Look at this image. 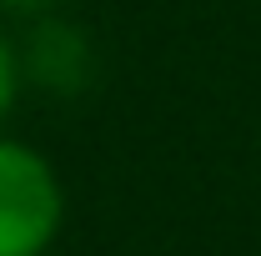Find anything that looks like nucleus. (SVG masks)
<instances>
[{"mask_svg":"<svg viewBox=\"0 0 261 256\" xmlns=\"http://www.w3.org/2000/svg\"><path fill=\"white\" fill-rule=\"evenodd\" d=\"M15 91H20V56H15V45L0 31V126H5V116L15 106Z\"/></svg>","mask_w":261,"mask_h":256,"instance_id":"obj_2","label":"nucleus"},{"mask_svg":"<svg viewBox=\"0 0 261 256\" xmlns=\"http://www.w3.org/2000/svg\"><path fill=\"white\" fill-rule=\"evenodd\" d=\"M65 221L56 166L25 141L0 136V256H45Z\"/></svg>","mask_w":261,"mask_h":256,"instance_id":"obj_1","label":"nucleus"},{"mask_svg":"<svg viewBox=\"0 0 261 256\" xmlns=\"http://www.w3.org/2000/svg\"><path fill=\"white\" fill-rule=\"evenodd\" d=\"M45 5H56V0H0V10H45Z\"/></svg>","mask_w":261,"mask_h":256,"instance_id":"obj_3","label":"nucleus"}]
</instances>
